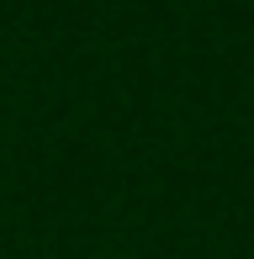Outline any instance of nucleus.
Listing matches in <instances>:
<instances>
[]
</instances>
